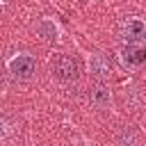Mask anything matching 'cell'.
Masks as SVG:
<instances>
[{"mask_svg": "<svg viewBox=\"0 0 146 146\" xmlns=\"http://www.w3.org/2000/svg\"><path fill=\"white\" fill-rule=\"evenodd\" d=\"M52 73L59 78V80H75L78 78V73H80V64H78V59L75 57H71V55H57L55 59H52Z\"/></svg>", "mask_w": 146, "mask_h": 146, "instance_id": "1", "label": "cell"}, {"mask_svg": "<svg viewBox=\"0 0 146 146\" xmlns=\"http://www.w3.org/2000/svg\"><path fill=\"white\" fill-rule=\"evenodd\" d=\"M9 71L18 80H32L36 75V59L32 55H18L9 62Z\"/></svg>", "mask_w": 146, "mask_h": 146, "instance_id": "2", "label": "cell"}, {"mask_svg": "<svg viewBox=\"0 0 146 146\" xmlns=\"http://www.w3.org/2000/svg\"><path fill=\"white\" fill-rule=\"evenodd\" d=\"M123 39L128 41V43H139V41H144L146 39V23L141 21V18H130V21H125L123 23Z\"/></svg>", "mask_w": 146, "mask_h": 146, "instance_id": "3", "label": "cell"}, {"mask_svg": "<svg viewBox=\"0 0 146 146\" xmlns=\"http://www.w3.org/2000/svg\"><path fill=\"white\" fill-rule=\"evenodd\" d=\"M123 62H125V66L141 68V66L146 64V48H139V46H128V48H123Z\"/></svg>", "mask_w": 146, "mask_h": 146, "instance_id": "4", "label": "cell"}, {"mask_svg": "<svg viewBox=\"0 0 146 146\" xmlns=\"http://www.w3.org/2000/svg\"><path fill=\"white\" fill-rule=\"evenodd\" d=\"M91 71H94V75H96L98 80H107V78L112 75V62H110L105 55H96V57L91 59Z\"/></svg>", "mask_w": 146, "mask_h": 146, "instance_id": "5", "label": "cell"}, {"mask_svg": "<svg viewBox=\"0 0 146 146\" xmlns=\"http://www.w3.org/2000/svg\"><path fill=\"white\" fill-rule=\"evenodd\" d=\"M89 100H91V105H96V107H107V105L112 103V94H110L107 87L96 84V87L89 89Z\"/></svg>", "mask_w": 146, "mask_h": 146, "instance_id": "6", "label": "cell"}, {"mask_svg": "<svg viewBox=\"0 0 146 146\" xmlns=\"http://www.w3.org/2000/svg\"><path fill=\"white\" fill-rule=\"evenodd\" d=\"M119 144H121V146H139V132H137L132 125L121 128V132H119Z\"/></svg>", "mask_w": 146, "mask_h": 146, "instance_id": "7", "label": "cell"}, {"mask_svg": "<svg viewBox=\"0 0 146 146\" xmlns=\"http://www.w3.org/2000/svg\"><path fill=\"white\" fill-rule=\"evenodd\" d=\"M36 30H39V32H41V34H43L46 39H55V34H57V30H55L52 25H48V23H41V25H39Z\"/></svg>", "mask_w": 146, "mask_h": 146, "instance_id": "8", "label": "cell"}]
</instances>
